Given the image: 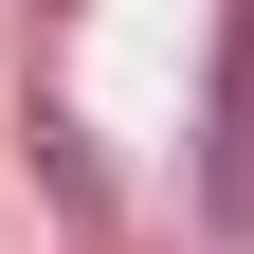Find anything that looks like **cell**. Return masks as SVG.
I'll return each mask as SVG.
<instances>
[{
    "label": "cell",
    "mask_w": 254,
    "mask_h": 254,
    "mask_svg": "<svg viewBox=\"0 0 254 254\" xmlns=\"http://www.w3.org/2000/svg\"><path fill=\"white\" fill-rule=\"evenodd\" d=\"M218 236H254V18H218V145H200Z\"/></svg>",
    "instance_id": "6da1fadb"
}]
</instances>
